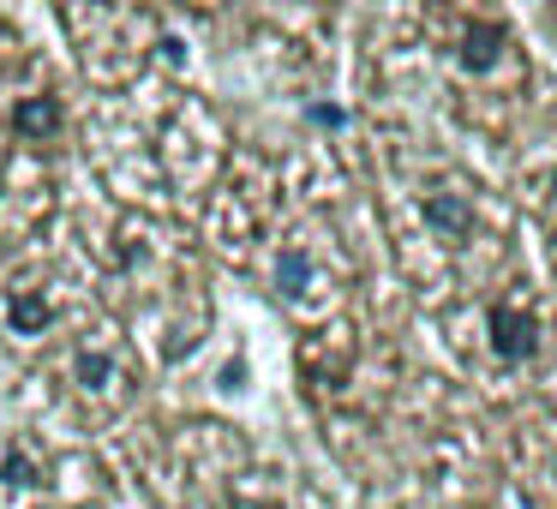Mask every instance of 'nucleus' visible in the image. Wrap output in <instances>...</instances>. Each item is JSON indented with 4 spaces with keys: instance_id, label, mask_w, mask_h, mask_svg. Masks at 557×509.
Instances as JSON below:
<instances>
[{
    "instance_id": "1a4fd4ad",
    "label": "nucleus",
    "mask_w": 557,
    "mask_h": 509,
    "mask_svg": "<svg viewBox=\"0 0 557 509\" xmlns=\"http://www.w3.org/2000/svg\"><path fill=\"white\" fill-rule=\"evenodd\" d=\"M228 509H270V504H228Z\"/></svg>"
},
{
    "instance_id": "20e7f679",
    "label": "nucleus",
    "mask_w": 557,
    "mask_h": 509,
    "mask_svg": "<svg viewBox=\"0 0 557 509\" xmlns=\"http://www.w3.org/2000/svg\"><path fill=\"white\" fill-rule=\"evenodd\" d=\"M497 49H504V30H497V25H473L468 37H461V66L485 73V66L497 61Z\"/></svg>"
},
{
    "instance_id": "f257e3e1",
    "label": "nucleus",
    "mask_w": 557,
    "mask_h": 509,
    "mask_svg": "<svg viewBox=\"0 0 557 509\" xmlns=\"http://www.w3.org/2000/svg\"><path fill=\"white\" fill-rule=\"evenodd\" d=\"M492 348L504 360H528L540 348V324L528 312H516V306H492Z\"/></svg>"
},
{
    "instance_id": "6e6552de",
    "label": "nucleus",
    "mask_w": 557,
    "mask_h": 509,
    "mask_svg": "<svg viewBox=\"0 0 557 509\" xmlns=\"http://www.w3.org/2000/svg\"><path fill=\"white\" fill-rule=\"evenodd\" d=\"M0 473H7V485H42V480H37V461H30L25 449H13V456H7V468H0Z\"/></svg>"
},
{
    "instance_id": "423d86ee",
    "label": "nucleus",
    "mask_w": 557,
    "mask_h": 509,
    "mask_svg": "<svg viewBox=\"0 0 557 509\" xmlns=\"http://www.w3.org/2000/svg\"><path fill=\"white\" fill-rule=\"evenodd\" d=\"M78 384L102 396V389L114 384V360H109V353H78Z\"/></svg>"
},
{
    "instance_id": "7ed1b4c3",
    "label": "nucleus",
    "mask_w": 557,
    "mask_h": 509,
    "mask_svg": "<svg viewBox=\"0 0 557 509\" xmlns=\"http://www.w3.org/2000/svg\"><path fill=\"white\" fill-rule=\"evenodd\" d=\"M425 222H432L437 234H468L473 228V210L461 204L456 193H432V198H425Z\"/></svg>"
},
{
    "instance_id": "f03ea898",
    "label": "nucleus",
    "mask_w": 557,
    "mask_h": 509,
    "mask_svg": "<svg viewBox=\"0 0 557 509\" xmlns=\"http://www.w3.org/2000/svg\"><path fill=\"white\" fill-rule=\"evenodd\" d=\"M61 121H66V109H61L54 97H25V102L13 109V126H18L25 138H49Z\"/></svg>"
},
{
    "instance_id": "39448f33",
    "label": "nucleus",
    "mask_w": 557,
    "mask_h": 509,
    "mask_svg": "<svg viewBox=\"0 0 557 509\" xmlns=\"http://www.w3.org/2000/svg\"><path fill=\"white\" fill-rule=\"evenodd\" d=\"M13 330L18 336H42V330H49V300H42V294H18L13 300Z\"/></svg>"
},
{
    "instance_id": "0eeeda50",
    "label": "nucleus",
    "mask_w": 557,
    "mask_h": 509,
    "mask_svg": "<svg viewBox=\"0 0 557 509\" xmlns=\"http://www.w3.org/2000/svg\"><path fill=\"white\" fill-rule=\"evenodd\" d=\"M306 276H312V264H306V252H288V258L276 264V282H282L288 294H300V288H306Z\"/></svg>"
}]
</instances>
